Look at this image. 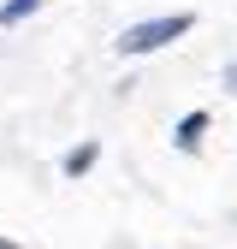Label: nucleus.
<instances>
[{
    "label": "nucleus",
    "instance_id": "obj_1",
    "mask_svg": "<svg viewBox=\"0 0 237 249\" xmlns=\"http://www.w3.org/2000/svg\"><path fill=\"white\" fill-rule=\"evenodd\" d=\"M196 30V12H166V18H142V24H125L118 30V53L125 59H142V53H154L178 36H190Z\"/></svg>",
    "mask_w": 237,
    "mask_h": 249
},
{
    "label": "nucleus",
    "instance_id": "obj_2",
    "mask_svg": "<svg viewBox=\"0 0 237 249\" xmlns=\"http://www.w3.org/2000/svg\"><path fill=\"white\" fill-rule=\"evenodd\" d=\"M202 131H207V113H184V119H178V131H172V142L190 154V148L202 142Z\"/></svg>",
    "mask_w": 237,
    "mask_h": 249
},
{
    "label": "nucleus",
    "instance_id": "obj_3",
    "mask_svg": "<svg viewBox=\"0 0 237 249\" xmlns=\"http://www.w3.org/2000/svg\"><path fill=\"white\" fill-rule=\"evenodd\" d=\"M95 154H101L95 142H83V148H71V154H66V160H59V172H66V178H83L89 166H95Z\"/></svg>",
    "mask_w": 237,
    "mask_h": 249
},
{
    "label": "nucleus",
    "instance_id": "obj_4",
    "mask_svg": "<svg viewBox=\"0 0 237 249\" xmlns=\"http://www.w3.org/2000/svg\"><path fill=\"white\" fill-rule=\"evenodd\" d=\"M48 0H6V6H0V30H12V24H24L30 12H42Z\"/></svg>",
    "mask_w": 237,
    "mask_h": 249
}]
</instances>
